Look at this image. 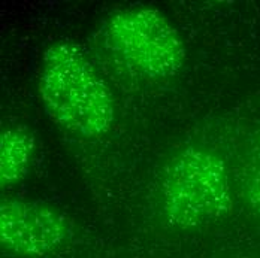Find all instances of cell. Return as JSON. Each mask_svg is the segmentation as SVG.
<instances>
[{"instance_id":"obj_1","label":"cell","mask_w":260,"mask_h":258,"mask_svg":"<svg viewBox=\"0 0 260 258\" xmlns=\"http://www.w3.org/2000/svg\"><path fill=\"white\" fill-rule=\"evenodd\" d=\"M38 93L47 115L61 129L98 137L112 127L115 110L109 88L72 42H55L44 52Z\"/></svg>"},{"instance_id":"obj_2","label":"cell","mask_w":260,"mask_h":258,"mask_svg":"<svg viewBox=\"0 0 260 258\" xmlns=\"http://www.w3.org/2000/svg\"><path fill=\"white\" fill-rule=\"evenodd\" d=\"M160 196L166 219L180 229L201 227L226 216L232 194L223 158L202 146L178 151L165 167Z\"/></svg>"},{"instance_id":"obj_3","label":"cell","mask_w":260,"mask_h":258,"mask_svg":"<svg viewBox=\"0 0 260 258\" xmlns=\"http://www.w3.org/2000/svg\"><path fill=\"white\" fill-rule=\"evenodd\" d=\"M105 36L112 51L148 79H169L184 66L181 36L157 9L136 6L112 14L106 21Z\"/></svg>"},{"instance_id":"obj_4","label":"cell","mask_w":260,"mask_h":258,"mask_svg":"<svg viewBox=\"0 0 260 258\" xmlns=\"http://www.w3.org/2000/svg\"><path fill=\"white\" fill-rule=\"evenodd\" d=\"M68 236V221L54 207L24 200L0 205V243L8 252L44 257L58 249Z\"/></svg>"},{"instance_id":"obj_5","label":"cell","mask_w":260,"mask_h":258,"mask_svg":"<svg viewBox=\"0 0 260 258\" xmlns=\"http://www.w3.org/2000/svg\"><path fill=\"white\" fill-rule=\"evenodd\" d=\"M35 151V139L24 130L8 129L0 137V179L9 185L26 176Z\"/></svg>"},{"instance_id":"obj_6","label":"cell","mask_w":260,"mask_h":258,"mask_svg":"<svg viewBox=\"0 0 260 258\" xmlns=\"http://www.w3.org/2000/svg\"><path fill=\"white\" fill-rule=\"evenodd\" d=\"M247 199L253 210L260 215V155L254 161L247 182Z\"/></svg>"}]
</instances>
